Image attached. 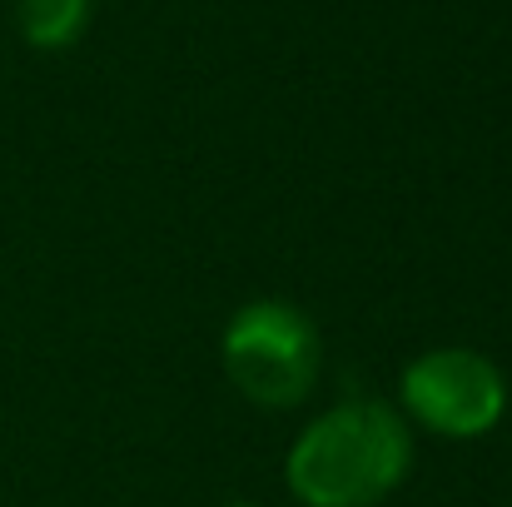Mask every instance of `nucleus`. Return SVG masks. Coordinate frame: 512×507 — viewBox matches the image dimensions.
Masks as SVG:
<instances>
[{"instance_id": "f257e3e1", "label": "nucleus", "mask_w": 512, "mask_h": 507, "mask_svg": "<svg viewBox=\"0 0 512 507\" xmlns=\"http://www.w3.org/2000/svg\"><path fill=\"white\" fill-rule=\"evenodd\" d=\"M418 458V433L383 398H343L304 423L284 453V488L299 507L388 503Z\"/></svg>"}, {"instance_id": "f03ea898", "label": "nucleus", "mask_w": 512, "mask_h": 507, "mask_svg": "<svg viewBox=\"0 0 512 507\" xmlns=\"http://www.w3.org/2000/svg\"><path fill=\"white\" fill-rule=\"evenodd\" d=\"M219 363L244 403L289 413L324 378V334L294 299H249L224 324Z\"/></svg>"}, {"instance_id": "7ed1b4c3", "label": "nucleus", "mask_w": 512, "mask_h": 507, "mask_svg": "<svg viewBox=\"0 0 512 507\" xmlns=\"http://www.w3.org/2000/svg\"><path fill=\"white\" fill-rule=\"evenodd\" d=\"M512 388L498 358L468 343H443L403 363L398 413L403 423L448 443H478L508 418Z\"/></svg>"}, {"instance_id": "20e7f679", "label": "nucleus", "mask_w": 512, "mask_h": 507, "mask_svg": "<svg viewBox=\"0 0 512 507\" xmlns=\"http://www.w3.org/2000/svg\"><path fill=\"white\" fill-rule=\"evenodd\" d=\"M15 25L35 50H65L90 25V0H15Z\"/></svg>"}, {"instance_id": "39448f33", "label": "nucleus", "mask_w": 512, "mask_h": 507, "mask_svg": "<svg viewBox=\"0 0 512 507\" xmlns=\"http://www.w3.org/2000/svg\"><path fill=\"white\" fill-rule=\"evenodd\" d=\"M224 507H264V503H249V498H244V503H224Z\"/></svg>"}]
</instances>
